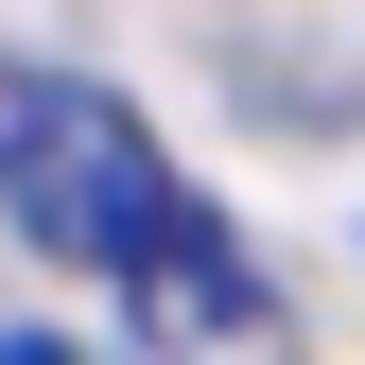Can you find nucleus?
Here are the masks:
<instances>
[{"label": "nucleus", "mask_w": 365, "mask_h": 365, "mask_svg": "<svg viewBox=\"0 0 365 365\" xmlns=\"http://www.w3.org/2000/svg\"><path fill=\"white\" fill-rule=\"evenodd\" d=\"M0 365H105V348H70V331H0Z\"/></svg>", "instance_id": "obj_2"}, {"label": "nucleus", "mask_w": 365, "mask_h": 365, "mask_svg": "<svg viewBox=\"0 0 365 365\" xmlns=\"http://www.w3.org/2000/svg\"><path fill=\"white\" fill-rule=\"evenodd\" d=\"M0 209L18 244H53L70 279H122V313L174 365H279V296L226 244V209L157 157V122L122 87H0Z\"/></svg>", "instance_id": "obj_1"}]
</instances>
